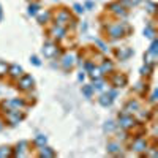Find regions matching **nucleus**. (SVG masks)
Instances as JSON below:
<instances>
[{
  "label": "nucleus",
  "instance_id": "obj_1",
  "mask_svg": "<svg viewBox=\"0 0 158 158\" xmlns=\"http://www.w3.org/2000/svg\"><path fill=\"white\" fill-rule=\"evenodd\" d=\"M130 27L127 22H114L111 25H108V33L111 38L117 40V38H122L125 35V32H128Z\"/></svg>",
  "mask_w": 158,
  "mask_h": 158
},
{
  "label": "nucleus",
  "instance_id": "obj_2",
  "mask_svg": "<svg viewBox=\"0 0 158 158\" xmlns=\"http://www.w3.org/2000/svg\"><path fill=\"white\" fill-rule=\"evenodd\" d=\"M120 118H118V123L117 127H120L122 130H130V128H133L136 125V120L133 118V115L131 114H125V115H118Z\"/></svg>",
  "mask_w": 158,
  "mask_h": 158
},
{
  "label": "nucleus",
  "instance_id": "obj_3",
  "mask_svg": "<svg viewBox=\"0 0 158 158\" xmlns=\"http://www.w3.org/2000/svg\"><path fill=\"white\" fill-rule=\"evenodd\" d=\"M41 52H43V56L46 59H52V57L59 56V48H57V44H54L52 41H48V43H44Z\"/></svg>",
  "mask_w": 158,
  "mask_h": 158
},
{
  "label": "nucleus",
  "instance_id": "obj_4",
  "mask_svg": "<svg viewBox=\"0 0 158 158\" xmlns=\"http://www.w3.org/2000/svg\"><path fill=\"white\" fill-rule=\"evenodd\" d=\"M33 82L35 81H33L32 76L24 74V76L19 77V81H18V89H21V90H30L33 87Z\"/></svg>",
  "mask_w": 158,
  "mask_h": 158
},
{
  "label": "nucleus",
  "instance_id": "obj_5",
  "mask_svg": "<svg viewBox=\"0 0 158 158\" xmlns=\"http://www.w3.org/2000/svg\"><path fill=\"white\" fill-rule=\"evenodd\" d=\"M70 19H71L70 11H67V10H60L56 15V24L57 25H65L67 22H70Z\"/></svg>",
  "mask_w": 158,
  "mask_h": 158
},
{
  "label": "nucleus",
  "instance_id": "obj_6",
  "mask_svg": "<svg viewBox=\"0 0 158 158\" xmlns=\"http://www.w3.org/2000/svg\"><path fill=\"white\" fill-rule=\"evenodd\" d=\"M6 120L11 123V125H16L22 120V115L19 114V109H10L6 112Z\"/></svg>",
  "mask_w": 158,
  "mask_h": 158
},
{
  "label": "nucleus",
  "instance_id": "obj_7",
  "mask_svg": "<svg viewBox=\"0 0 158 158\" xmlns=\"http://www.w3.org/2000/svg\"><path fill=\"white\" fill-rule=\"evenodd\" d=\"M108 10H109L111 13H114V15H117V16H122V18H125V16H127V8H125V6H122L118 2L111 3V5L108 6Z\"/></svg>",
  "mask_w": 158,
  "mask_h": 158
},
{
  "label": "nucleus",
  "instance_id": "obj_8",
  "mask_svg": "<svg viewBox=\"0 0 158 158\" xmlns=\"http://www.w3.org/2000/svg\"><path fill=\"white\" fill-rule=\"evenodd\" d=\"M141 109V104L136 101V100H130L128 103H127V106L123 108V111L125 112H122V115H125V114H133V112H138Z\"/></svg>",
  "mask_w": 158,
  "mask_h": 158
},
{
  "label": "nucleus",
  "instance_id": "obj_9",
  "mask_svg": "<svg viewBox=\"0 0 158 158\" xmlns=\"http://www.w3.org/2000/svg\"><path fill=\"white\" fill-rule=\"evenodd\" d=\"M3 106L5 108H10V109H21L25 106V103L19 98H13V100H8V101H3Z\"/></svg>",
  "mask_w": 158,
  "mask_h": 158
},
{
  "label": "nucleus",
  "instance_id": "obj_10",
  "mask_svg": "<svg viewBox=\"0 0 158 158\" xmlns=\"http://www.w3.org/2000/svg\"><path fill=\"white\" fill-rule=\"evenodd\" d=\"M133 150L135 152H147V141L144 138H136L133 142Z\"/></svg>",
  "mask_w": 158,
  "mask_h": 158
},
{
  "label": "nucleus",
  "instance_id": "obj_11",
  "mask_svg": "<svg viewBox=\"0 0 158 158\" xmlns=\"http://www.w3.org/2000/svg\"><path fill=\"white\" fill-rule=\"evenodd\" d=\"M131 56H133V49L125 46V48H120V49H117V57L120 59V60H128Z\"/></svg>",
  "mask_w": 158,
  "mask_h": 158
},
{
  "label": "nucleus",
  "instance_id": "obj_12",
  "mask_svg": "<svg viewBox=\"0 0 158 158\" xmlns=\"http://www.w3.org/2000/svg\"><path fill=\"white\" fill-rule=\"evenodd\" d=\"M73 65H74V54H73V52H71V54H65L62 57V67H63V70H70Z\"/></svg>",
  "mask_w": 158,
  "mask_h": 158
},
{
  "label": "nucleus",
  "instance_id": "obj_13",
  "mask_svg": "<svg viewBox=\"0 0 158 158\" xmlns=\"http://www.w3.org/2000/svg\"><path fill=\"white\" fill-rule=\"evenodd\" d=\"M52 36H54L56 40H62V38H65V27L63 25H54V27L51 29V32H49Z\"/></svg>",
  "mask_w": 158,
  "mask_h": 158
},
{
  "label": "nucleus",
  "instance_id": "obj_14",
  "mask_svg": "<svg viewBox=\"0 0 158 158\" xmlns=\"http://www.w3.org/2000/svg\"><path fill=\"white\" fill-rule=\"evenodd\" d=\"M112 85H114L115 89H120V87L127 85V76H123V74H114V77H112Z\"/></svg>",
  "mask_w": 158,
  "mask_h": 158
},
{
  "label": "nucleus",
  "instance_id": "obj_15",
  "mask_svg": "<svg viewBox=\"0 0 158 158\" xmlns=\"http://www.w3.org/2000/svg\"><path fill=\"white\" fill-rule=\"evenodd\" d=\"M108 152L109 153H112V155H120L122 153V146L118 142H115V141H112V142H108Z\"/></svg>",
  "mask_w": 158,
  "mask_h": 158
},
{
  "label": "nucleus",
  "instance_id": "obj_16",
  "mask_svg": "<svg viewBox=\"0 0 158 158\" xmlns=\"http://www.w3.org/2000/svg\"><path fill=\"white\" fill-rule=\"evenodd\" d=\"M27 146H29V142H27V141H21L18 146H16L15 155H16V156H24L25 153H27Z\"/></svg>",
  "mask_w": 158,
  "mask_h": 158
},
{
  "label": "nucleus",
  "instance_id": "obj_17",
  "mask_svg": "<svg viewBox=\"0 0 158 158\" xmlns=\"http://www.w3.org/2000/svg\"><path fill=\"white\" fill-rule=\"evenodd\" d=\"M8 74L11 76V77H19V76H22V68L19 67V65H8Z\"/></svg>",
  "mask_w": 158,
  "mask_h": 158
},
{
  "label": "nucleus",
  "instance_id": "obj_18",
  "mask_svg": "<svg viewBox=\"0 0 158 158\" xmlns=\"http://www.w3.org/2000/svg\"><path fill=\"white\" fill-rule=\"evenodd\" d=\"M36 18H38V22H40V24H46V22H49V19L52 18V13H51V11L38 13V15H36Z\"/></svg>",
  "mask_w": 158,
  "mask_h": 158
},
{
  "label": "nucleus",
  "instance_id": "obj_19",
  "mask_svg": "<svg viewBox=\"0 0 158 158\" xmlns=\"http://www.w3.org/2000/svg\"><path fill=\"white\" fill-rule=\"evenodd\" d=\"M40 156H44V158H49V156H56V152L52 150L51 147L41 146V147H40Z\"/></svg>",
  "mask_w": 158,
  "mask_h": 158
},
{
  "label": "nucleus",
  "instance_id": "obj_20",
  "mask_svg": "<svg viewBox=\"0 0 158 158\" xmlns=\"http://www.w3.org/2000/svg\"><path fill=\"white\" fill-rule=\"evenodd\" d=\"M100 70H101L103 73H109V71H112V70H114V63H112L111 60H103Z\"/></svg>",
  "mask_w": 158,
  "mask_h": 158
},
{
  "label": "nucleus",
  "instance_id": "obj_21",
  "mask_svg": "<svg viewBox=\"0 0 158 158\" xmlns=\"http://www.w3.org/2000/svg\"><path fill=\"white\" fill-rule=\"evenodd\" d=\"M112 98L109 97V95H101L100 98H98V103L101 104V106H104V108H108V106H111V104H112Z\"/></svg>",
  "mask_w": 158,
  "mask_h": 158
},
{
  "label": "nucleus",
  "instance_id": "obj_22",
  "mask_svg": "<svg viewBox=\"0 0 158 158\" xmlns=\"http://www.w3.org/2000/svg\"><path fill=\"white\" fill-rule=\"evenodd\" d=\"M82 94L85 95V98H92V95H94V87H92L90 84L82 85Z\"/></svg>",
  "mask_w": 158,
  "mask_h": 158
},
{
  "label": "nucleus",
  "instance_id": "obj_23",
  "mask_svg": "<svg viewBox=\"0 0 158 158\" xmlns=\"http://www.w3.org/2000/svg\"><path fill=\"white\" fill-rule=\"evenodd\" d=\"M149 54L153 56V57H156V54H158V41H156L155 38L152 40V44H150V49H149Z\"/></svg>",
  "mask_w": 158,
  "mask_h": 158
},
{
  "label": "nucleus",
  "instance_id": "obj_24",
  "mask_svg": "<svg viewBox=\"0 0 158 158\" xmlns=\"http://www.w3.org/2000/svg\"><path fill=\"white\" fill-rule=\"evenodd\" d=\"M144 36H147V38H150V40H153L155 38V30H153V27L149 24L146 29H144Z\"/></svg>",
  "mask_w": 158,
  "mask_h": 158
},
{
  "label": "nucleus",
  "instance_id": "obj_25",
  "mask_svg": "<svg viewBox=\"0 0 158 158\" xmlns=\"http://www.w3.org/2000/svg\"><path fill=\"white\" fill-rule=\"evenodd\" d=\"M115 128H117V123H114L112 120H108L106 123L103 125V130H104V131H108V133H111V131H114Z\"/></svg>",
  "mask_w": 158,
  "mask_h": 158
},
{
  "label": "nucleus",
  "instance_id": "obj_26",
  "mask_svg": "<svg viewBox=\"0 0 158 158\" xmlns=\"http://www.w3.org/2000/svg\"><path fill=\"white\" fill-rule=\"evenodd\" d=\"M38 11H40V5L38 3H32V5H29V16H36L38 15Z\"/></svg>",
  "mask_w": 158,
  "mask_h": 158
},
{
  "label": "nucleus",
  "instance_id": "obj_27",
  "mask_svg": "<svg viewBox=\"0 0 158 158\" xmlns=\"http://www.w3.org/2000/svg\"><path fill=\"white\" fill-rule=\"evenodd\" d=\"M33 142L36 144V146H40V147H41V146H46L48 138H46V136H43V135H38V136L35 138V141H33Z\"/></svg>",
  "mask_w": 158,
  "mask_h": 158
},
{
  "label": "nucleus",
  "instance_id": "obj_28",
  "mask_svg": "<svg viewBox=\"0 0 158 158\" xmlns=\"http://www.w3.org/2000/svg\"><path fill=\"white\" fill-rule=\"evenodd\" d=\"M150 74H152V65L150 63H146L141 68V76H150Z\"/></svg>",
  "mask_w": 158,
  "mask_h": 158
},
{
  "label": "nucleus",
  "instance_id": "obj_29",
  "mask_svg": "<svg viewBox=\"0 0 158 158\" xmlns=\"http://www.w3.org/2000/svg\"><path fill=\"white\" fill-rule=\"evenodd\" d=\"M101 76H103V71H101L100 68H95V67H94V68L90 70V77H94V79H100Z\"/></svg>",
  "mask_w": 158,
  "mask_h": 158
},
{
  "label": "nucleus",
  "instance_id": "obj_30",
  "mask_svg": "<svg viewBox=\"0 0 158 158\" xmlns=\"http://www.w3.org/2000/svg\"><path fill=\"white\" fill-rule=\"evenodd\" d=\"M94 90H100V92H103L104 90V82L101 81V77L100 79H95V82H94Z\"/></svg>",
  "mask_w": 158,
  "mask_h": 158
},
{
  "label": "nucleus",
  "instance_id": "obj_31",
  "mask_svg": "<svg viewBox=\"0 0 158 158\" xmlns=\"http://www.w3.org/2000/svg\"><path fill=\"white\" fill-rule=\"evenodd\" d=\"M6 73H8V65H6V62L0 60V76H3V74H6Z\"/></svg>",
  "mask_w": 158,
  "mask_h": 158
},
{
  "label": "nucleus",
  "instance_id": "obj_32",
  "mask_svg": "<svg viewBox=\"0 0 158 158\" xmlns=\"http://www.w3.org/2000/svg\"><path fill=\"white\" fill-rule=\"evenodd\" d=\"M8 155H11L10 147H0V156H8Z\"/></svg>",
  "mask_w": 158,
  "mask_h": 158
},
{
  "label": "nucleus",
  "instance_id": "obj_33",
  "mask_svg": "<svg viewBox=\"0 0 158 158\" xmlns=\"http://www.w3.org/2000/svg\"><path fill=\"white\" fill-rule=\"evenodd\" d=\"M146 5H147V11L153 15V13H155V10H156V5H155L153 2H146Z\"/></svg>",
  "mask_w": 158,
  "mask_h": 158
},
{
  "label": "nucleus",
  "instance_id": "obj_34",
  "mask_svg": "<svg viewBox=\"0 0 158 158\" xmlns=\"http://www.w3.org/2000/svg\"><path fill=\"white\" fill-rule=\"evenodd\" d=\"M73 8H74V11L77 13V15H82V13L85 11V8H84L82 5H79V3H76V5L73 6Z\"/></svg>",
  "mask_w": 158,
  "mask_h": 158
},
{
  "label": "nucleus",
  "instance_id": "obj_35",
  "mask_svg": "<svg viewBox=\"0 0 158 158\" xmlns=\"http://www.w3.org/2000/svg\"><path fill=\"white\" fill-rule=\"evenodd\" d=\"M30 62L35 65V67H40V65H41V62H40V59H38L36 56H32V57H30Z\"/></svg>",
  "mask_w": 158,
  "mask_h": 158
},
{
  "label": "nucleus",
  "instance_id": "obj_36",
  "mask_svg": "<svg viewBox=\"0 0 158 158\" xmlns=\"http://www.w3.org/2000/svg\"><path fill=\"white\" fill-rule=\"evenodd\" d=\"M95 43H97V44L100 46V49H101V51H108V48H106V44H104L103 41H100V40H95Z\"/></svg>",
  "mask_w": 158,
  "mask_h": 158
},
{
  "label": "nucleus",
  "instance_id": "obj_37",
  "mask_svg": "<svg viewBox=\"0 0 158 158\" xmlns=\"http://www.w3.org/2000/svg\"><path fill=\"white\" fill-rule=\"evenodd\" d=\"M118 3H120L122 6H128V5H133V2H131V0H118Z\"/></svg>",
  "mask_w": 158,
  "mask_h": 158
},
{
  "label": "nucleus",
  "instance_id": "obj_38",
  "mask_svg": "<svg viewBox=\"0 0 158 158\" xmlns=\"http://www.w3.org/2000/svg\"><path fill=\"white\" fill-rule=\"evenodd\" d=\"M142 89H144V82H138L135 87V92H142Z\"/></svg>",
  "mask_w": 158,
  "mask_h": 158
},
{
  "label": "nucleus",
  "instance_id": "obj_39",
  "mask_svg": "<svg viewBox=\"0 0 158 158\" xmlns=\"http://www.w3.org/2000/svg\"><path fill=\"white\" fill-rule=\"evenodd\" d=\"M108 95H109V97L114 100V98L117 97V90H115V89H114V90H109V92H108Z\"/></svg>",
  "mask_w": 158,
  "mask_h": 158
},
{
  "label": "nucleus",
  "instance_id": "obj_40",
  "mask_svg": "<svg viewBox=\"0 0 158 158\" xmlns=\"http://www.w3.org/2000/svg\"><path fill=\"white\" fill-rule=\"evenodd\" d=\"M84 68H85V70H87V71H90V70H92V68H94V63H92V62H87V63H85V65H84Z\"/></svg>",
  "mask_w": 158,
  "mask_h": 158
},
{
  "label": "nucleus",
  "instance_id": "obj_41",
  "mask_svg": "<svg viewBox=\"0 0 158 158\" xmlns=\"http://www.w3.org/2000/svg\"><path fill=\"white\" fill-rule=\"evenodd\" d=\"M95 5H94V2H85V6L84 8H87V10H90V8H94Z\"/></svg>",
  "mask_w": 158,
  "mask_h": 158
},
{
  "label": "nucleus",
  "instance_id": "obj_42",
  "mask_svg": "<svg viewBox=\"0 0 158 158\" xmlns=\"http://www.w3.org/2000/svg\"><path fill=\"white\" fill-rule=\"evenodd\" d=\"M84 79H85V74L84 73H79L77 74V81H84Z\"/></svg>",
  "mask_w": 158,
  "mask_h": 158
},
{
  "label": "nucleus",
  "instance_id": "obj_43",
  "mask_svg": "<svg viewBox=\"0 0 158 158\" xmlns=\"http://www.w3.org/2000/svg\"><path fill=\"white\" fill-rule=\"evenodd\" d=\"M150 101H152V103H155V101H156V90H155L153 94H152V98H150Z\"/></svg>",
  "mask_w": 158,
  "mask_h": 158
},
{
  "label": "nucleus",
  "instance_id": "obj_44",
  "mask_svg": "<svg viewBox=\"0 0 158 158\" xmlns=\"http://www.w3.org/2000/svg\"><path fill=\"white\" fill-rule=\"evenodd\" d=\"M81 30H82V32L87 30V22H82V24H81Z\"/></svg>",
  "mask_w": 158,
  "mask_h": 158
},
{
  "label": "nucleus",
  "instance_id": "obj_45",
  "mask_svg": "<svg viewBox=\"0 0 158 158\" xmlns=\"http://www.w3.org/2000/svg\"><path fill=\"white\" fill-rule=\"evenodd\" d=\"M3 127H5V123H3V120H2V118H0V131L3 130Z\"/></svg>",
  "mask_w": 158,
  "mask_h": 158
},
{
  "label": "nucleus",
  "instance_id": "obj_46",
  "mask_svg": "<svg viewBox=\"0 0 158 158\" xmlns=\"http://www.w3.org/2000/svg\"><path fill=\"white\" fill-rule=\"evenodd\" d=\"M2 18H3V10H2V5H0V21H2Z\"/></svg>",
  "mask_w": 158,
  "mask_h": 158
}]
</instances>
